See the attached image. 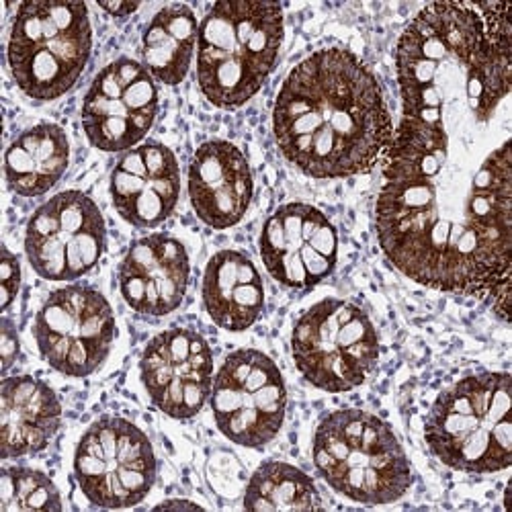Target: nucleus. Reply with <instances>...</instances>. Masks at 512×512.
I'll list each match as a JSON object with an SVG mask.
<instances>
[{
    "label": "nucleus",
    "mask_w": 512,
    "mask_h": 512,
    "mask_svg": "<svg viewBox=\"0 0 512 512\" xmlns=\"http://www.w3.org/2000/svg\"><path fill=\"white\" fill-rule=\"evenodd\" d=\"M68 162L70 144L62 127L56 123L33 125L7 150V183L21 197H39L64 177Z\"/></svg>",
    "instance_id": "aec40b11"
},
{
    "label": "nucleus",
    "mask_w": 512,
    "mask_h": 512,
    "mask_svg": "<svg viewBox=\"0 0 512 512\" xmlns=\"http://www.w3.org/2000/svg\"><path fill=\"white\" fill-rule=\"evenodd\" d=\"M189 254L181 240L150 234L136 240L119 265V289L125 304L144 316L175 312L189 287Z\"/></svg>",
    "instance_id": "dca6fc26"
},
{
    "label": "nucleus",
    "mask_w": 512,
    "mask_h": 512,
    "mask_svg": "<svg viewBox=\"0 0 512 512\" xmlns=\"http://www.w3.org/2000/svg\"><path fill=\"white\" fill-rule=\"evenodd\" d=\"M209 398L218 429L236 445L259 449L281 431L285 381L275 361L261 351L240 349L228 355Z\"/></svg>",
    "instance_id": "1a4fd4ad"
},
{
    "label": "nucleus",
    "mask_w": 512,
    "mask_h": 512,
    "mask_svg": "<svg viewBox=\"0 0 512 512\" xmlns=\"http://www.w3.org/2000/svg\"><path fill=\"white\" fill-rule=\"evenodd\" d=\"M203 304L220 328L242 332L259 320L265 308L261 273L244 252L220 250L203 275Z\"/></svg>",
    "instance_id": "6ab92c4d"
},
{
    "label": "nucleus",
    "mask_w": 512,
    "mask_h": 512,
    "mask_svg": "<svg viewBox=\"0 0 512 512\" xmlns=\"http://www.w3.org/2000/svg\"><path fill=\"white\" fill-rule=\"evenodd\" d=\"M142 383L152 404L170 418L199 414L213 388V355L207 340L187 328H170L144 349Z\"/></svg>",
    "instance_id": "4468645a"
},
{
    "label": "nucleus",
    "mask_w": 512,
    "mask_h": 512,
    "mask_svg": "<svg viewBox=\"0 0 512 512\" xmlns=\"http://www.w3.org/2000/svg\"><path fill=\"white\" fill-rule=\"evenodd\" d=\"M62 424V404L56 392L31 375L5 377L0 392L3 459L44 451Z\"/></svg>",
    "instance_id": "a211bd4d"
},
{
    "label": "nucleus",
    "mask_w": 512,
    "mask_h": 512,
    "mask_svg": "<svg viewBox=\"0 0 512 512\" xmlns=\"http://www.w3.org/2000/svg\"><path fill=\"white\" fill-rule=\"evenodd\" d=\"M99 7L113 17H130L140 9L138 3H99Z\"/></svg>",
    "instance_id": "a878e982"
},
{
    "label": "nucleus",
    "mask_w": 512,
    "mask_h": 512,
    "mask_svg": "<svg viewBox=\"0 0 512 512\" xmlns=\"http://www.w3.org/2000/svg\"><path fill=\"white\" fill-rule=\"evenodd\" d=\"M21 287V267L17 256L5 246L3 261H0V293H3V312L11 308Z\"/></svg>",
    "instance_id": "b1692460"
},
{
    "label": "nucleus",
    "mask_w": 512,
    "mask_h": 512,
    "mask_svg": "<svg viewBox=\"0 0 512 512\" xmlns=\"http://www.w3.org/2000/svg\"><path fill=\"white\" fill-rule=\"evenodd\" d=\"M74 476L82 494L99 508L136 506L156 480L152 443L130 420L99 418L76 447Z\"/></svg>",
    "instance_id": "6e6552de"
},
{
    "label": "nucleus",
    "mask_w": 512,
    "mask_h": 512,
    "mask_svg": "<svg viewBox=\"0 0 512 512\" xmlns=\"http://www.w3.org/2000/svg\"><path fill=\"white\" fill-rule=\"evenodd\" d=\"M115 316L105 295L89 285L54 291L35 318L33 334L44 361L68 377H87L107 359Z\"/></svg>",
    "instance_id": "9d476101"
},
{
    "label": "nucleus",
    "mask_w": 512,
    "mask_h": 512,
    "mask_svg": "<svg viewBox=\"0 0 512 512\" xmlns=\"http://www.w3.org/2000/svg\"><path fill=\"white\" fill-rule=\"evenodd\" d=\"M197 37V19L187 5L164 7L142 37L144 68L152 78L175 87L189 72Z\"/></svg>",
    "instance_id": "412c9836"
},
{
    "label": "nucleus",
    "mask_w": 512,
    "mask_h": 512,
    "mask_svg": "<svg viewBox=\"0 0 512 512\" xmlns=\"http://www.w3.org/2000/svg\"><path fill=\"white\" fill-rule=\"evenodd\" d=\"M281 154L314 179L369 173L392 140V119L373 72L349 50L326 48L297 64L275 101Z\"/></svg>",
    "instance_id": "f03ea898"
},
{
    "label": "nucleus",
    "mask_w": 512,
    "mask_h": 512,
    "mask_svg": "<svg viewBox=\"0 0 512 512\" xmlns=\"http://www.w3.org/2000/svg\"><path fill=\"white\" fill-rule=\"evenodd\" d=\"M244 508L265 512L316 510L322 508V498L314 480L300 467L267 461L256 469L246 486Z\"/></svg>",
    "instance_id": "4be33fe9"
},
{
    "label": "nucleus",
    "mask_w": 512,
    "mask_h": 512,
    "mask_svg": "<svg viewBox=\"0 0 512 512\" xmlns=\"http://www.w3.org/2000/svg\"><path fill=\"white\" fill-rule=\"evenodd\" d=\"M293 361L314 388L343 394L359 388L379 359V336L369 316L345 300H322L297 320Z\"/></svg>",
    "instance_id": "0eeeda50"
},
{
    "label": "nucleus",
    "mask_w": 512,
    "mask_h": 512,
    "mask_svg": "<svg viewBox=\"0 0 512 512\" xmlns=\"http://www.w3.org/2000/svg\"><path fill=\"white\" fill-rule=\"evenodd\" d=\"M158 115V89L152 74L136 60L119 58L93 80L82 103V127L103 152L136 148Z\"/></svg>",
    "instance_id": "f8f14e48"
},
{
    "label": "nucleus",
    "mask_w": 512,
    "mask_h": 512,
    "mask_svg": "<svg viewBox=\"0 0 512 512\" xmlns=\"http://www.w3.org/2000/svg\"><path fill=\"white\" fill-rule=\"evenodd\" d=\"M107 228L97 203L82 191H64L41 205L27 224L25 252L48 281H74L97 267Z\"/></svg>",
    "instance_id": "9b49d317"
},
{
    "label": "nucleus",
    "mask_w": 512,
    "mask_h": 512,
    "mask_svg": "<svg viewBox=\"0 0 512 512\" xmlns=\"http://www.w3.org/2000/svg\"><path fill=\"white\" fill-rule=\"evenodd\" d=\"M0 353H3V371L7 373L19 357L17 328L9 318H3V336H0Z\"/></svg>",
    "instance_id": "393cba45"
},
{
    "label": "nucleus",
    "mask_w": 512,
    "mask_h": 512,
    "mask_svg": "<svg viewBox=\"0 0 512 512\" xmlns=\"http://www.w3.org/2000/svg\"><path fill=\"white\" fill-rule=\"evenodd\" d=\"M261 256L275 281L289 289H312L336 267L338 236L320 209L287 203L265 222Z\"/></svg>",
    "instance_id": "ddd939ff"
},
{
    "label": "nucleus",
    "mask_w": 512,
    "mask_h": 512,
    "mask_svg": "<svg viewBox=\"0 0 512 512\" xmlns=\"http://www.w3.org/2000/svg\"><path fill=\"white\" fill-rule=\"evenodd\" d=\"M312 453L326 484L361 504L396 502L412 486V467L392 426L365 410L322 418Z\"/></svg>",
    "instance_id": "39448f33"
},
{
    "label": "nucleus",
    "mask_w": 512,
    "mask_h": 512,
    "mask_svg": "<svg viewBox=\"0 0 512 512\" xmlns=\"http://www.w3.org/2000/svg\"><path fill=\"white\" fill-rule=\"evenodd\" d=\"M510 3H435L404 29L402 123L375 207L377 240L408 279L490 295L508 320L512 250Z\"/></svg>",
    "instance_id": "f257e3e1"
},
{
    "label": "nucleus",
    "mask_w": 512,
    "mask_h": 512,
    "mask_svg": "<svg viewBox=\"0 0 512 512\" xmlns=\"http://www.w3.org/2000/svg\"><path fill=\"white\" fill-rule=\"evenodd\" d=\"M62 510L56 484L31 467H5L0 476V512Z\"/></svg>",
    "instance_id": "5701e85b"
},
{
    "label": "nucleus",
    "mask_w": 512,
    "mask_h": 512,
    "mask_svg": "<svg viewBox=\"0 0 512 512\" xmlns=\"http://www.w3.org/2000/svg\"><path fill=\"white\" fill-rule=\"evenodd\" d=\"M431 453L457 472L496 474L512 461L510 375L484 371L459 379L424 422Z\"/></svg>",
    "instance_id": "20e7f679"
},
{
    "label": "nucleus",
    "mask_w": 512,
    "mask_h": 512,
    "mask_svg": "<svg viewBox=\"0 0 512 512\" xmlns=\"http://www.w3.org/2000/svg\"><path fill=\"white\" fill-rule=\"evenodd\" d=\"M283 44V9L230 0L213 5L199 27L197 80L209 103L234 109L261 91Z\"/></svg>",
    "instance_id": "7ed1b4c3"
},
{
    "label": "nucleus",
    "mask_w": 512,
    "mask_h": 512,
    "mask_svg": "<svg viewBox=\"0 0 512 512\" xmlns=\"http://www.w3.org/2000/svg\"><path fill=\"white\" fill-rule=\"evenodd\" d=\"M93 31L82 3H23L11 27L9 66L17 87L33 101L68 93L91 58Z\"/></svg>",
    "instance_id": "423d86ee"
},
{
    "label": "nucleus",
    "mask_w": 512,
    "mask_h": 512,
    "mask_svg": "<svg viewBox=\"0 0 512 512\" xmlns=\"http://www.w3.org/2000/svg\"><path fill=\"white\" fill-rule=\"evenodd\" d=\"M189 197L209 228L236 226L252 199V173L240 148L226 140L201 144L189 166Z\"/></svg>",
    "instance_id": "f3484780"
},
{
    "label": "nucleus",
    "mask_w": 512,
    "mask_h": 512,
    "mask_svg": "<svg viewBox=\"0 0 512 512\" xmlns=\"http://www.w3.org/2000/svg\"><path fill=\"white\" fill-rule=\"evenodd\" d=\"M181 170L173 150L148 142L127 150L111 173V199L119 216L136 228H156L175 211Z\"/></svg>",
    "instance_id": "2eb2a0df"
}]
</instances>
